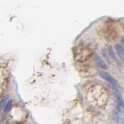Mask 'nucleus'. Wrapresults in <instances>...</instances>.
Segmentation results:
<instances>
[{
  "instance_id": "nucleus-2",
  "label": "nucleus",
  "mask_w": 124,
  "mask_h": 124,
  "mask_svg": "<svg viewBox=\"0 0 124 124\" xmlns=\"http://www.w3.org/2000/svg\"><path fill=\"white\" fill-rule=\"evenodd\" d=\"M115 50L116 51L118 57L120 58V60L124 61V48L120 44H116L115 45Z\"/></svg>"
},
{
  "instance_id": "nucleus-4",
  "label": "nucleus",
  "mask_w": 124,
  "mask_h": 124,
  "mask_svg": "<svg viewBox=\"0 0 124 124\" xmlns=\"http://www.w3.org/2000/svg\"><path fill=\"white\" fill-rule=\"evenodd\" d=\"M112 118H113V120L118 123H123V116L121 115V114L120 113V112H115V111L113 112V114H112Z\"/></svg>"
},
{
  "instance_id": "nucleus-3",
  "label": "nucleus",
  "mask_w": 124,
  "mask_h": 124,
  "mask_svg": "<svg viewBox=\"0 0 124 124\" xmlns=\"http://www.w3.org/2000/svg\"><path fill=\"white\" fill-rule=\"evenodd\" d=\"M115 98H116V103H117V108L120 111L124 112V102L123 98H121L120 95H115Z\"/></svg>"
},
{
  "instance_id": "nucleus-5",
  "label": "nucleus",
  "mask_w": 124,
  "mask_h": 124,
  "mask_svg": "<svg viewBox=\"0 0 124 124\" xmlns=\"http://www.w3.org/2000/svg\"><path fill=\"white\" fill-rule=\"evenodd\" d=\"M95 63H96V64L98 66L102 67V68H106L107 67L106 64H105V62H104L99 57H95Z\"/></svg>"
},
{
  "instance_id": "nucleus-7",
  "label": "nucleus",
  "mask_w": 124,
  "mask_h": 124,
  "mask_svg": "<svg viewBox=\"0 0 124 124\" xmlns=\"http://www.w3.org/2000/svg\"><path fill=\"white\" fill-rule=\"evenodd\" d=\"M12 106H13V101L12 100H9V101H8L7 104L5 106V113H7V112L10 110V109L12 108Z\"/></svg>"
},
{
  "instance_id": "nucleus-1",
  "label": "nucleus",
  "mask_w": 124,
  "mask_h": 124,
  "mask_svg": "<svg viewBox=\"0 0 124 124\" xmlns=\"http://www.w3.org/2000/svg\"><path fill=\"white\" fill-rule=\"evenodd\" d=\"M99 75L100 76L102 77L103 79H105L106 81H108L110 84H112V85L115 86V88L119 89L120 87V84L119 83V81H118L115 78L113 77V76H112L110 74H109V73H107L106 71H101L99 72Z\"/></svg>"
},
{
  "instance_id": "nucleus-6",
  "label": "nucleus",
  "mask_w": 124,
  "mask_h": 124,
  "mask_svg": "<svg viewBox=\"0 0 124 124\" xmlns=\"http://www.w3.org/2000/svg\"><path fill=\"white\" fill-rule=\"evenodd\" d=\"M7 100H8V97H4L0 101V112L2 111V109L5 108V105L7 104Z\"/></svg>"
}]
</instances>
